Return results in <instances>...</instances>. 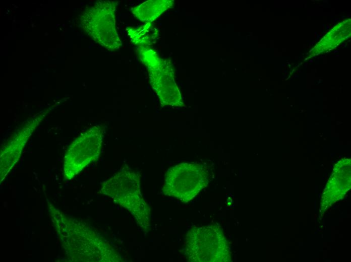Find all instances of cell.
<instances>
[{
	"label": "cell",
	"mask_w": 351,
	"mask_h": 262,
	"mask_svg": "<svg viewBox=\"0 0 351 262\" xmlns=\"http://www.w3.org/2000/svg\"><path fill=\"white\" fill-rule=\"evenodd\" d=\"M48 209L61 243L72 261H124L109 242L88 224L67 216L50 204Z\"/></svg>",
	"instance_id": "1"
},
{
	"label": "cell",
	"mask_w": 351,
	"mask_h": 262,
	"mask_svg": "<svg viewBox=\"0 0 351 262\" xmlns=\"http://www.w3.org/2000/svg\"><path fill=\"white\" fill-rule=\"evenodd\" d=\"M137 53L148 71L150 83L161 106H184L173 72L168 63L149 47L138 46Z\"/></svg>",
	"instance_id": "5"
},
{
	"label": "cell",
	"mask_w": 351,
	"mask_h": 262,
	"mask_svg": "<svg viewBox=\"0 0 351 262\" xmlns=\"http://www.w3.org/2000/svg\"><path fill=\"white\" fill-rule=\"evenodd\" d=\"M151 27V23H147L145 25L138 28H129L128 30V35L133 43L138 46L148 47L152 39L150 30Z\"/></svg>",
	"instance_id": "10"
},
{
	"label": "cell",
	"mask_w": 351,
	"mask_h": 262,
	"mask_svg": "<svg viewBox=\"0 0 351 262\" xmlns=\"http://www.w3.org/2000/svg\"><path fill=\"white\" fill-rule=\"evenodd\" d=\"M184 253L191 262H229V243L221 227L210 224L190 228L186 235Z\"/></svg>",
	"instance_id": "3"
},
{
	"label": "cell",
	"mask_w": 351,
	"mask_h": 262,
	"mask_svg": "<svg viewBox=\"0 0 351 262\" xmlns=\"http://www.w3.org/2000/svg\"><path fill=\"white\" fill-rule=\"evenodd\" d=\"M140 179L139 173L125 165L102 182L99 191L127 209L142 231L147 233L151 228V210L142 195Z\"/></svg>",
	"instance_id": "2"
},
{
	"label": "cell",
	"mask_w": 351,
	"mask_h": 262,
	"mask_svg": "<svg viewBox=\"0 0 351 262\" xmlns=\"http://www.w3.org/2000/svg\"><path fill=\"white\" fill-rule=\"evenodd\" d=\"M341 17L343 18H344V16H341Z\"/></svg>",
	"instance_id": "14"
},
{
	"label": "cell",
	"mask_w": 351,
	"mask_h": 262,
	"mask_svg": "<svg viewBox=\"0 0 351 262\" xmlns=\"http://www.w3.org/2000/svg\"><path fill=\"white\" fill-rule=\"evenodd\" d=\"M105 129L95 125L82 133L69 146L64 159L65 179L72 180L96 161L101 153Z\"/></svg>",
	"instance_id": "7"
},
{
	"label": "cell",
	"mask_w": 351,
	"mask_h": 262,
	"mask_svg": "<svg viewBox=\"0 0 351 262\" xmlns=\"http://www.w3.org/2000/svg\"><path fill=\"white\" fill-rule=\"evenodd\" d=\"M313 62V60H312V59H311V60H310V61H309V62H311H311Z\"/></svg>",
	"instance_id": "12"
},
{
	"label": "cell",
	"mask_w": 351,
	"mask_h": 262,
	"mask_svg": "<svg viewBox=\"0 0 351 262\" xmlns=\"http://www.w3.org/2000/svg\"><path fill=\"white\" fill-rule=\"evenodd\" d=\"M338 52V51H337V50H335V51H334V53H335V52Z\"/></svg>",
	"instance_id": "13"
},
{
	"label": "cell",
	"mask_w": 351,
	"mask_h": 262,
	"mask_svg": "<svg viewBox=\"0 0 351 262\" xmlns=\"http://www.w3.org/2000/svg\"><path fill=\"white\" fill-rule=\"evenodd\" d=\"M208 182V171L204 164L183 162L167 170L161 191L164 195L186 203L195 198Z\"/></svg>",
	"instance_id": "4"
},
{
	"label": "cell",
	"mask_w": 351,
	"mask_h": 262,
	"mask_svg": "<svg viewBox=\"0 0 351 262\" xmlns=\"http://www.w3.org/2000/svg\"><path fill=\"white\" fill-rule=\"evenodd\" d=\"M41 120L42 118L37 116L27 121L2 148L0 156L1 182L4 180L17 163L27 141Z\"/></svg>",
	"instance_id": "8"
},
{
	"label": "cell",
	"mask_w": 351,
	"mask_h": 262,
	"mask_svg": "<svg viewBox=\"0 0 351 262\" xmlns=\"http://www.w3.org/2000/svg\"><path fill=\"white\" fill-rule=\"evenodd\" d=\"M116 3L99 1L86 9L81 16L82 27L96 42L111 51L122 46L115 28Z\"/></svg>",
	"instance_id": "6"
},
{
	"label": "cell",
	"mask_w": 351,
	"mask_h": 262,
	"mask_svg": "<svg viewBox=\"0 0 351 262\" xmlns=\"http://www.w3.org/2000/svg\"><path fill=\"white\" fill-rule=\"evenodd\" d=\"M173 1L149 0L131 9L133 15L142 22L151 23L172 6Z\"/></svg>",
	"instance_id": "9"
},
{
	"label": "cell",
	"mask_w": 351,
	"mask_h": 262,
	"mask_svg": "<svg viewBox=\"0 0 351 262\" xmlns=\"http://www.w3.org/2000/svg\"><path fill=\"white\" fill-rule=\"evenodd\" d=\"M329 28V26L327 25L326 27V29L328 30Z\"/></svg>",
	"instance_id": "11"
}]
</instances>
